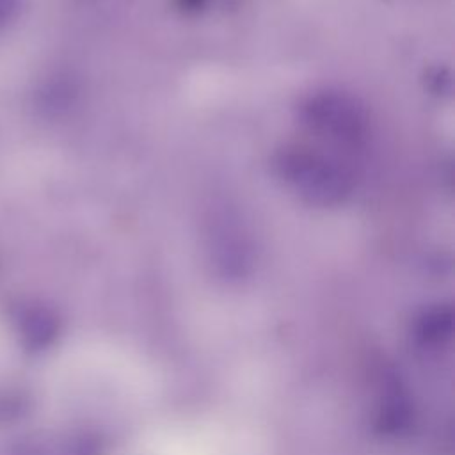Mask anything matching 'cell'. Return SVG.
<instances>
[{"mask_svg":"<svg viewBox=\"0 0 455 455\" xmlns=\"http://www.w3.org/2000/svg\"><path fill=\"white\" fill-rule=\"evenodd\" d=\"M204 228L213 251L220 254L228 252L233 258H243L251 251L249 224L236 206L229 203L213 204Z\"/></svg>","mask_w":455,"mask_h":455,"instance_id":"3957f363","label":"cell"},{"mask_svg":"<svg viewBox=\"0 0 455 455\" xmlns=\"http://www.w3.org/2000/svg\"><path fill=\"white\" fill-rule=\"evenodd\" d=\"M20 0H0V27L5 25L18 11Z\"/></svg>","mask_w":455,"mask_h":455,"instance_id":"277c9868","label":"cell"},{"mask_svg":"<svg viewBox=\"0 0 455 455\" xmlns=\"http://www.w3.org/2000/svg\"><path fill=\"white\" fill-rule=\"evenodd\" d=\"M299 119L315 139L339 151L363 148L370 133L364 105L343 91L323 89L309 94L300 103Z\"/></svg>","mask_w":455,"mask_h":455,"instance_id":"7a4b0ae2","label":"cell"},{"mask_svg":"<svg viewBox=\"0 0 455 455\" xmlns=\"http://www.w3.org/2000/svg\"><path fill=\"white\" fill-rule=\"evenodd\" d=\"M272 171L295 197L320 208L343 204L355 187L352 167L338 153L309 144H286L277 149Z\"/></svg>","mask_w":455,"mask_h":455,"instance_id":"6da1fadb","label":"cell"}]
</instances>
